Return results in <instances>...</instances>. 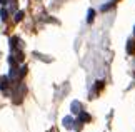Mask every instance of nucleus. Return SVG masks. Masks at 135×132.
Returning <instances> with one entry per match:
<instances>
[{
  "label": "nucleus",
  "instance_id": "nucleus-1",
  "mask_svg": "<svg viewBox=\"0 0 135 132\" xmlns=\"http://www.w3.org/2000/svg\"><path fill=\"white\" fill-rule=\"evenodd\" d=\"M127 52H128V54H135V42H133V40H128V44H127Z\"/></svg>",
  "mask_w": 135,
  "mask_h": 132
},
{
  "label": "nucleus",
  "instance_id": "nucleus-2",
  "mask_svg": "<svg viewBox=\"0 0 135 132\" xmlns=\"http://www.w3.org/2000/svg\"><path fill=\"white\" fill-rule=\"evenodd\" d=\"M72 112H80V104L79 102H74V104H72Z\"/></svg>",
  "mask_w": 135,
  "mask_h": 132
},
{
  "label": "nucleus",
  "instance_id": "nucleus-3",
  "mask_svg": "<svg viewBox=\"0 0 135 132\" xmlns=\"http://www.w3.org/2000/svg\"><path fill=\"white\" fill-rule=\"evenodd\" d=\"M64 124H65V127H70V125H72V119H70V117L64 119Z\"/></svg>",
  "mask_w": 135,
  "mask_h": 132
},
{
  "label": "nucleus",
  "instance_id": "nucleus-4",
  "mask_svg": "<svg viewBox=\"0 0 135 132\" xmlns=\"http://www.w3.org/2000/svg\"><path fill=\"white\" fill-rule=\"evenodd\" d=\"M93 15H95V12H93V10H89V22L93 20Z\"/></svg>",
  "mask_w": 135,
  "mask_h": 132
},
{
  "label": "nucleus",
  "instance_id": "nucleus-5",
  "mask_svg": "<svg viewBox=\"0 0 135 132\" xmlns=\"http://www.w3.org/2000/svg\"><path fill=\"white\" fill-rule=\"evenodd\" d=\"M80 119H82V120H90V117H89L87 114H80Z\"/></svg>",
  "mask_w": 135,
  "mask_h": 132
},
{
  "label": "nucleus",
  "instance_id": "nucleus-6",
  "mask_svg": "<svg viewBox=\"0 0 135 132\" xmlns=\"http://www.w3.org/2000/svg\"><path fill=\"white\" fill-rule=\"evenodd\" d=\"M22 17H23V12H17V17H15V19H17V20H20Z\"/></svg>",
  "mask_w": 135,
  "mask_h": 132
},
{
  "label": "nucleus",
  "instance_id": "nucleus-7",
  "mask_svg": "<svg viewBox=\"0 0 135 132\" xmlns=\"http://www.w3.org/2000/svg\"><path fill=\"white\" fill-rule=\"evenodd\" d=\"M0 2H2V3H7V0H0Z\"/></svg>",
  "mask_w": 135,
  "mask_h": 132
},
{
  "label": "nucleus",
  "instance_id": "nucleus-8",
  "mask_svg": "<svg viewBox=\"0 0 135 132\" xmlns=\"http://www.w3.org/2000/svg\"><path fill=\"white\" fill-rule=\"evenodd\" d=\"M133 32H135V30H133Z\"/></svg>",
  "mask_w": 135,
  "mask_h": 132
}]
</instances>
